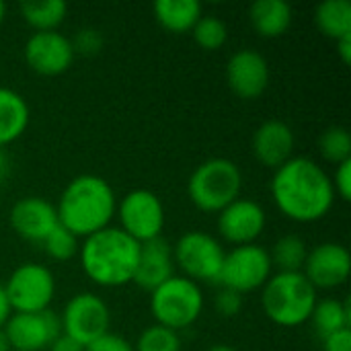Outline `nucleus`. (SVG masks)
<instances>
[{
	"label": "nucleus",
	"mask_w": 351,
	"mask_h": 351,
	"mask_svg": "<svg viewBox=\"0 0 351 351\" xmlns=\"http://www.w3.org/2000/svg\"><path fill=\"white\" fill-rule=\"evenodd\" d=\"M271 197L286 218L302 224L325 218L335 204L331 177L306 156H292L274 171Z\"/></svg>",
	"instance_id": "obj_1"
},
{
	"label": "nucleus",
	"mask_w": 351,
	"mask_h": 351,
	"mask_svg": "<svg viewBox=\"0 0 351 351\" xmlns=\"http://www.w3.org/2000/svg\"><path fill=\"white\" fill-rule=\"evenodd\" d=\"M117 212L113 187L99 175H78L62 191L56 214L58 222L76 239H86L109 226Z\"/></svg>",
	"instance_id": "obj_2"
},
{
	"label": "nucleus",
	"mask_w": 351,
	"mask_h": 351,
	"mask_svg": "<svg viewBox=\"0 0 351 351\" xmlns=\"http://www.w3.org/2000/svg\"><path fill=\"white\" fill-rule=\"evenodd\" d=\"M84 276L101 288H121L132 284L140 243L128 237L119 226H107L86 237L78 249Z\"/></svg>",
	"instance_id": "obj_3"
},
{
	"label": "nucleus",
	"mask_w": 351,
	"mask_h": 351,
	"mask_svg": "<svg viewBox=\"0 0 351 351\" xmlns=\"http://www.w3.org/2000/svg\"><path fill=\"white\" fill-rule=\"evenodd\" d=\"M319 296L311 282L298 274H274L261 288L265 317L280 327H300L308 323Z\"/></svg>",
	"instance_id": "obj_4"
},
{
	"label": "nucleus",
	"mask_w": 351,
	"mask_h": 351,
	"mask_svg": "<svg viewBox=\"0 0 351 351\" xmlns=\"http://www.w3.org/2000/svg\"><path fill=\"white\" fill-rule=\"evenodd\" d=\"M243 173L230 158H208L204 160L187 181V195L191 204L206 212L218 214L228 204L241 197Z\"/></svg>",
	"instance_id": "obj_5"
},
{
	"label": "nucleus",
	"mask_w": 351,
	"mask_h": 351,
	"mask_svg": "<svg viewBox=\"0 0 351 351\" xmlns=\"http://www.w3.org/2000/svg\"><path fill=\"white\" fill-rule=\"evenodd\" d=\"M150 313L156 325L179 333L202 317L204 292L199 284L183 276H173L150 292Z\"/></svg>",
	"instance_id": "obj_6"
},
{
	"label": "nucleus",
	"mask_w": 351,
	"mask_h": 351,
	"mask_svg": "<svg viewBox=\"0 0 351 351\" xmlns=\"http://www.w3.org/2000/svg\"><path fill=\"white\" fill-rule=\"evenodd\" d=\"M226 251L220 241L208 232L191 230L179 237L173 245V261L185 274L183 278L199 284V282H216L220 278V269L224 263Z\"/></svg>",
	"instance_id": "obj_7"
},
{
	"label": "nucleus",
	"mask_w": 351,
	"mask_h": 351,
	"mask_svg": "<svg viewBox=\"0 0 351 351\" xmlns=\"http://www.w3.org/2000/svg\"><path fill=\"white\" fill-rule=\"evenodd\" d=\"M10 313H41L49 311L56 296L53 274L41 263L19 265L2 284Z\"/></svg>",
	"instance_id": "obj_8"
},
{
	"label": "nucleus",
	"mask_w": 351,
	"mask_h": 351,
	"mask_svg": "<svg viewBox=\"0 0 351 351\" xmlns=\"http://www.w3.org/2000/svg\"><path fill=\"white\" fill-rule=\"evenodd\" d=\"M271 276L274 265L269 259V251L253 243L234 247L230 253L224 255L218 284L243 296L247 292L263 288Z\"/></svg>",
	"instance_id": "obj_9"
},
{
	"label": "nucleus",
	"mask_w": 351,
	"mask_h": 351,
	"mask_svg": "<svg viewBox=\"0 0 351 351\" xmlns=\"http://www.w3.org/2000/svg\"><path fill=\"white\" fill-rule=\"evenodd\" d=\"M119 228L136 243H148L162 237L165 206L160 197L150 189H134L117 204Z\"/></svg>",
	"instance_id": "obj_10"
},
{
	"label": "nucleus",
	"mask_w": 351,
	"mask_h": 351,
	"mask_svg": "<svg viewBox=\"0 0 351 351\" xmlns=\"http://www.w3.org/2000/svg\"><path fill=\"white\" fill-rule=\"evenodd\" d=\"M60 325L64 335L82 346H88L90 341L109 333L111 313L101 296L93 292H80L66 302Z\"/></svg>",
	"instance_id": "obj_11"
},
{
	"label": "nucleus",
	"mask_w": 351,
	"mask_h": 351,
	"mask_svg": "<svg viewBox=\"0 0 351 351\" xmlns=\"http://www.w3.org/2000/svg\"><path fill=\"white\" fill-rule=\"evenodd\" d=\"M12 351H45L60 335V317L51 311L12 313L2 327Z\"/></svg>",
	"instance_id": "obj_12"
},
{
	"label": "nucleus",
	"mask_w": 351,
	"mask_h": 351,
	"mask_svg": "<svg viewBox=\"0 0 351 351\" xmlns=\"http://www.w3.org/2000/svg\"><path fill=\"white\" fill-rule=\"evenodd\" d=\"M351 255L339 243H321L308 251L302 276L319 290H333L350 280Z\"/></svg>",
	"instance_id": "obj_13"
},
{
	"label": "nucleus",
	"mask_w": 351,
	"mask_h": 351,
	"mask_svg": "<svg viewBox=\"0 0 351 351\" xmlns=\"http://www.w3.org/2000/svg\"><path fill=\"white\" fill-rule=\"evenodd\" d=\"M267 214L261 204L253 199H234L222 212H218V232L220 237L234 245H253L265 230Z\"/></svg>",
	"instance_id": "obj_14"
},
{
	"label": "nucleus",
	"mask_w": 351,
	"mask_h": 351,
	"mask_svg": "<svg viewBox=\"0 0 351 351\" xmlns=\"http://www.w3.org/2000/svg\"><path fill=\"white\" fill-rule=\"evenodd\" d=\"M23 53H25L27 66L41 76L64 74L74 62L72 43L60 31L33 33L27 39Z\"/></svg>",
	"instance_id": "obj_15"
},
{
	"label": "nucleus",
	"mask_w": 351,
	"mask_h": 351,
	"mask_svg": "<svg viewBox=\"0 0 351 351\" xmlns=\"http://www.w3.org/2000/svg\"><path fill=\"white\" fill-rule=\"evenodd\" d=\"M269 64L255 49H239L226 64V82L230 90L245 99H259L269 86Z\"/></svg>",
	"instance_id": "obj_16"
},
{
	"label": "nucleus",
	"mask_w": 351,
	"mask_h": 351,
	"mask_svg": "<svg viewBox=\"0 0 351 351\" xmlns=\"http://www.w3.org/2000/svg\"><path fill=\"white\" fill-rule=\"evenodd\" d=\"M10 226L12 230L29 241V243H43L45 237L60 224L58 222V214H56V206L43 197L37 195H29L19 199L8 214Z\"/></svg>",
	"instance_id": "obj_17"
},
{
	"label": "nucleus",
	"mask_w": 351,
	"mask_h": 351,
	"mask_svg": "<svg viewBox=\"0 0 351 351\" xmlns=\"http://www.w3.org/2000/svg\"><path fill=\"white\" fill-rule=\"evenodd\" d=\"M294 132L288 123L280 121V119H269L263 121L251 140V148L255 158L267 167V169H280L282 165H286L292 154H294Z\"/></svg>",
	"instance_id": "obj_18"
},
{
	"label": "nucleus",
	"mask_w": 351,
	"mask_h": 351,
	"mask_svg": "<svg viewBox=\"0 0 351 351\" xmlns=\"http://www.w3.org/2000/svg\"><path fill=\"white\" fill-rule=\"evenodd\" d=\"M173 271H175L173 247L160 237L140 245L138 267L132 284H136L144 292H152L158 286H162L167 280H171L175 276Z\"/></svg>",
	"instance_id": "obj_19"
},
{
	"label": "nucleus",
	"mask_w": 351,
	"mask_h": 351,
	"mask_svg": "<svg viewBox=\"0 0 351 351\" xmlns=\"http://www.w3.org/2000/svg\"><path fill=\"white\" fill-rule=\"evenodd\" d=\"M292 6L284 0H257L249 6V23L265 39L282 37L292 25Z\"/></svg>",
	"instance_id": "obj_20"
},
{
	"label": "nucleus",
	"mask_w": 351,
	"mask_h": 351,
	"mask_svg": "<svg viewBox=\"0 0 351 351\" xmlns=\"http://www.w3.org/2000/svg\"><path fill=\"white\" fill-rule=\"evenodd\" d=\"M29 105L23 95L0 86V148L19 140L29 125Z\"/></svg>",
	"instance_id": "obj_21"
},
{
	"label": "nucleus",
	"mask_w": 351,
	"mask_h": 351,
	"mask_svg": "<svg viewBox=\"0 0 351 351\" xmlns=\"http://www.w3.org/2000/svg\"><path fill=\"white\" fill-rule=\"evenodd\" d=\"M152 10L158 25L175 35L191 33L202 16V4L197 0H158Z\"/></svg>",
	"instance_id": "obj_22"
},
{
	"label": "nucleus",
	"mask_w": 351,
	"mask_h": 351,
	"mask_svg": "<svg viewBox=\"0 0 351 351\" xmlns=\"http://www.w3.org/2000/svg\"><path fill=\"white\" fill-rule=\"evenodd\" d=\"M308 321L313 323V329L321 339L333 333H339L343 329H351L350 302L337 300V298L317 300L315 311Z\"/></svg>",
	"instance_id": "obj_23"
},
{
	"label": "nucleus",
	"mask_w": 351,
	"mask_h": 351,
	"mask_svg": "<svg viewBox=\"0 0 351 351\" xmlns=\"http://www.w3.org/2000/svg\"><path fill=\"white\" fill-rule=\"evenodd\" d=\"M315 25L317 29L333 39L339 41L351 35V2L350 0H325L315 8Z\"/></svg>",
	"instance_id": "obj_24"
},
{
	"label": "nucleus",
	"mask_w": 351,
	"mask_h": 351,
	"mask_svg": "<svg viewBox=\"0 0 351 351\" xmlns=\"http://www.w3.org/2000/svg\"><path fill=\"white\" fill-rule=\"evenodd\" d=\"M23 21L35 31H58L68 14V4L64 0H41V2H23L19 6Z\"/></svg>",
	"instance_id": "obj_25"
},
{
	"label": "nucleus",
	"mask_w": 351,
	"mask_h": 351,
	"mask_svg": "<svg viewBox=\"0 0 351 351\" xmlns=\"http://www.w3.org/2000/svg\"><path fill=\"white\" fill-rule=\"evenodd\" d=\"M306 255H308V247L304 239L296 234H286L276 241V245L271 247L269 259H271V265L278 267V271L298 274L304 267Z\"/></svg>",
	"instance_id": "obj_26"
},
{
	"label": "nucleus",
	"mask_w": 351,
	"mask_h": 351,
	"mask_svg": "<svg viewBox=\"0 0 351 351\" xmlns=\"http://www.w3.org/2000/svg\"><path fill=\"white\" fill-rule=\"evenodd\" d=\"M319 152L331 165H341L351 158V136L348 128L331 125L319 136Z\"/></svg>",
	"instance_id": "obj_27"
},
{
	"label": "nucleus",
	"mask_w": 351,
	"mask_h": 351,
	"mask_svg": "<svg viewBox=\"0 0 351 351\" xmlns=\"http://www.w3.org/2000/svg\"><path fill=\"white\" fill-rule=\"evenodd\" d=\"M193 41L206 49V51H214L220 49L226 39H228V27L222 19L212 16V14H202L199 21L195 23V27L191 29Z\"/></svg>",
	"instance_id": "obj_28"
},
{
	"label": "nucleus",
	"mask_w": 351,
	"mask_h": 351,
	"mask_svg": "<svg viewBox=\"0 0 351 351\" xmlns=\"http://www.w3.org/2000/svg\"><path fill=\"white\" fill-rule=\"evenodd\" d=\"M134 351H181V337L177 331L154 323L140 333Z\"/></svg>",
	"instance_id": "obj_29"
},
{
	"label": "nucleus",
	"mask_w": 351,
	"mask_h": 351,
	"mask_svg": "<svg viewBox=\"0 0 351 351\" xmlns=\"http://www.w3.org/2000/svg\"><path fill=\"white\" fill-rule=\"evenodd\" d=\"M41 245H43V251L47 253V257L53 261H68L74 255H78V249H80L78 239L72 232H68L62 224H58L45 237V241Z\"/></svg>",
	"instance_id": "obj_30"
},
{
	"label": "nucleus",
	"mask_w": 351,
	"mask_h": 351,
	"mask_svg": "<svg viewBox=\"0 0 351 351\" xmlns=\"http://www.w3.org/2000/svg\"><path fill=\"white\" fill-rule=\"evenodd\" d=\"M103 35L99 29H93V27H84V29H78L74 39H70L72 43V49H74V56L80 53V56H95L101 51L103 47Z\"/></svg>",
	"instance_id": "obj_31"
},
{
	"label": "nucleus",
	"mask_w": 351,
	"mask_h": 351,
	"mask_svg": "<svg viewBox=\"0 0 351 351\" xmlns=\"http://www.w3.org/2000/svg\"><path fill=\"white\" fill-rule=\"evenodd\" d=\"M214 306H216L218 315H222L226 319H232L243 311V296L228 290V288H222L214 298Z\"/></svg>",
	"instance_id": "obj_32"
},
{
	"label": "nucleus",
	"mask_w": 351,
	"mask_h": 351,
	"mask_svg": "<svg viewBox=\"0 0 351 351\" xmlns=\"http://www.w3.org/2000/svg\"><path fill=\"white\" fill-rule=\"evenodd\" d=\"M84 351H134V346L115 333H105L99 339L90 341L88 346H84Z\"/></svg>",
	"instance_id": "obj_33"
},
{
	"label": "nucleus",
	"mask_w": 351,
	"mask_h": 351,
	"mask_svg": "<svg viewBox=\"0 0 351 351\" xmlns=\"http://www.w3.org/2000/svg\"><path fill=\"white\" fill-rule=\"evenodd\" d=\"M333 183V191L339 199L350 202L351 199V158L337 165L335 169V177L331 179Z\"/></svg>",
	"instance_id": "obj_34"
},
{
	"label": "nucleus",
	"mask_w": 351,
	"mask_h": 351,
	"mask_svg": "<svg viewBox=\"0 0 351 351\" xmlns=\"http://www.w3.org/2000/svg\"><path fill=\"white\" fill-rule=\"evenodd\" d=\"M323 351H351V329H343L323 339Z\"/></svg>",
	"instance_id": "obj_35"
},
{
	"label": "nucleus",
	"mask_w": 351,
	"mask_h": 351,
	"mask_svg": "<svg viewBox=\"0 0 351 351\" xmlns=\"http://www.w3.org/2000/svg\"><path fill=\"white\" fill-rule=\"evenodd\" d=\"M47 351H84V346L82 343H78V341H74L72 337H68V335H60L49 348Z\"/></svg>",
	"instance_id": "obj_36"
},
{
	"label": "nucleus",
	"mask_w": 351,
	"mask_h": 351,
	"mask_svg": "<svg viewBox=\"0 0 351 351\" xmlns=\"http://www.w3.org/2000/svg\"><path fill=\"white\" fill-rule=\"evenodd\" d=\"M335 45H337V53H339L341 62H343L346 66L351 64V35L350 37L339 39V41H335Z\"/></svg>",
	"instance_id": "obj_37"
},
{
	"label": "nucleus",
	"mask_w": 351,
	"mask_h": 351,
	"mask_svg": "<svg viewBox=\"0 0 351 351\" xmlns=\"http://www.w3.org/2000/svg\"><path fill=\"white\" fill-rule=\"evenodd\" d=\"M12 313H10V306H8V300H6V294H4V288H2V284H0V329L6 325V321H8V317H10Z\"/></svg>",
	"instance_id": "obj_38"
},
{
	"label": "nucleus",
	"mask_w": 351,
	"mask_h": 351,
	"mask_svg": "<svg viewBox=\"0 0 351 351\" xmlns=\"http://www.w3.org/2000/svg\"><path fill=\"white\" fill-rule=\"evenodd\" d=\"M8 175H10V158L4 152V148H0V185L8 179Z\"/></svg>",
	"instance_id": "obj_39"
},
{
	"label": "nucleus",
	"mask_w": 351,
	"mask_h": 351,
	"mask_svg": "<svg viewBox=\"0 0 351 351\" xmlns=\"http://www.w3.org/2000/svg\"><path fill=\"white\" fill-rule=\"evenodd\" d=\"M0 351H12L10 350V343H8V339H6V333H4V329H0Z\"/></svg>",
	"instance_id": "obj_40"
},
{
	"label": "nucleus",
	"mask_w": 351,
	"mask_h": 351,
	"mask_svg": "<svg viewBox=\"0 0 351 351\" xmlns=\"http://www.w3.org/2000/svg\"><path fill=\"white\" fill-rule=\"evenodd\" d=\"M206 351H237L232 346H226V343H216V346H212L210 350Z\"/></svg>",
	"instance_id": "obj_41"
},
{
	"label": "nucleus",
	"mask_w": 351,
	"mask_h": 351,
	"mask_svg": "<svg viewBox=\"0 0 351 351\" xmlns=\"http://www.w3.org/2000/svg\"><path fill=\"white\" fill-rule=\"evenodd\" d=\"M4 14H6V6H4V2H0V25L4 21Z\"/></svg>",
	"instance_id": "obj_42"
}]
</instances>
